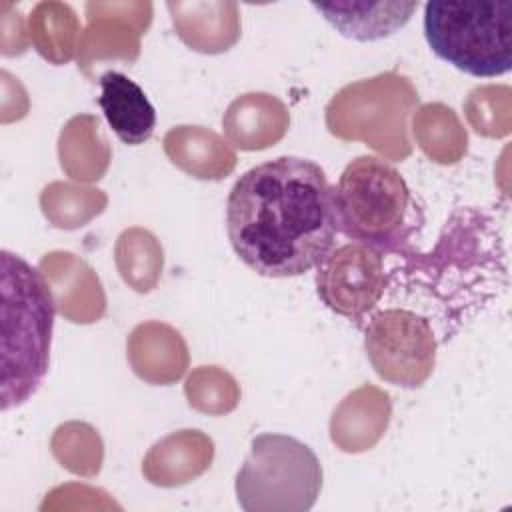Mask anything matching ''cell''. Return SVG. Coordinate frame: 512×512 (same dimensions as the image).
<instances>
[{"label": "cell", "mask_w": 512, "mask_h": 512, "mask_svg": "<svg viewBox=\"0 0 512 512\" xmlns=\"http://www.w3.org/2000/svg\"><path fill=\"white\" fill-rule=\"evenodd\" d=\"M226 230L236 256L256 274L300 276L334 248V188L320 164L308 158L262 162L232 186Z\"/></svg>", "instance_id": "1"}, {"label": "cell", "mask_w": 512, "mask_h": 512, "mask_svg": "<svg viewBox=\"0 0 512 512\" xmlns=\"http://www.w3.org/2000/svg\"><path fill=\"white\" fill-rule=\"evenodd\" d=\"M2 410L24 404L48 372L56 300L44 274L2 250Z\"/></svg>", "instance_id": "2"}, {"label": "cell", "mask_w": 512, "mask_h": 512, "mask_svg": "<svg viewBox=\"0 0 512 512\" xmlns=\"http://www.w3.org/2000/svg\"><path fill=\"white\" fill-rule=\"evenodd\" d=\"M338 230L376 250H396L412 232V192L394 164L380 156L354 158L334 186Z\"/></svg>", "instance_id": "3"}, {"label": "cell", "mask_w": 512, "mask_h": 512, "mask_svg": "<svg viewBox=\"0 0 512 512\" xmlns=\"http://www.w3.org/2000/svg\"><path fill=\"white\" fill-rule=\"evenodd\" d=\"M424 36L460 72L502 76L512 68V2H428Z\"/></svg>", "instance_id": "4"}, {"label": "cell", "mask_w": 512, "mask_h": 512, "mask_svg": "<svg viewBox=\"0 0 512 512\" xmlns=\"http://www.w3.org/2000/svg\"><path fill=\"white\" fill-rule=\"evenodd\" d=\"M322 486L316 454L284 434H260L236 476V496L244 510H308Z\"/></svg>", "instance_id": "5"}, {"label": "cell", "mask_w": 512, "mask_h": 512, "mask_svg": "<svg viewBox=\"0 0 512 512\" xmlns=\"http://www.w3.org/2000/svg\"><path fill=\"white\" fill-rule=\"evenodd\" d=\"M436 344L430 320L406 308L380 310L366 324V356L374 372L396 386L418 388L428 380Z\"/></svg>", "instance_id": "6"}, {"label": "cell", "mask_w": 512, "mask_h": 512, "mask_svg": "<svg viewBox=\"0 0 512 512\" xmlns=\"http://www.w3.org/2000/svg\"><path fill=\"white\" fill-rule=\"evenodd\" d=\"M316 290L320 300L336 314L360 322L384 296L386 272L382 252L348 242L316 266Z\"/></svg>", "instance_id": "7"}, {"label": "cell", "mask_w": 512, "mask_h": 512, "mask_svg": "<svg viewBox=\"0 0 512 512\" xmlns=\"http://www.w3.org/2000/svg\"><path fill=\"white\" fill-rule=\"evenodd\" d=\"M98 82V104L112 132L128 146H140L150 140L156 128V110L146 92L116 70H106Z\"/></svg>", "instance_id": "8"}, {"label": "cell", "mask_w": 512, "mask_h": 512, "mask_svg": "<svg viewBox=\"0 0 512 512\" xmlns=\"http://www.w3.org/2000/svg\"><path fill=\"white\" fill-rule=\"evenodd\" d=\"M312 8L342 36L372 42L400 30L418 8V2H314Z\"/></svg>", "instance_id": "9"}, {"label": "cell", "mask_w": 512, "mask_h": 512, "mask_svg": "<svg viewBox=\"0 0 512 512\" xmlns=\"http://www.w3.org/2000/svg\"><path fill=\"white\" fill-rule=\"evenodd\" d=\"M74 10L68 4L60 2H40L30 14V24L50 28L48 36L34 40L38 52L46 58H56L54 50H60L64 60L70 58L72 40L76 32V18Z\"/></svg>", "instance_id": "10"}]
</instances>
